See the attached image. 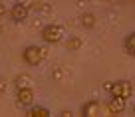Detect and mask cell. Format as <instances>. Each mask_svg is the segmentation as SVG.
Masks as SVG:
<instances>
[{"label":"cell","mask_w":135,"mask_h":117,"mask_svg":"<svg viewBox=\"0 0 135 117\" xmlns=\"http://www.w3.org/2000/svg\"><path fill=\"white\" fill-rule=\"evenodd\" d=\"M26 115H30V117H50L52 113H50V109H48V107H42V105H34L32 103Z\"/></svg>","instance_id":"11"},{"label":"cell","mask_w":135,"mask_h":117,"mask_svg":"<svg viewBox=\"0 0 135 117\" xmlns=\"http://www.w3.org/2000/svg\"><path fill=\"white\" fill-rule=\"evenodd\" d=\"M80 111H81V115H85V117H97V115H101V111H103V105H101L97 99H89L88 103L81 105Z\"/></svg>","instance_id":"7"},{"label":"cell","mask_w":135,"mask_h":117,"mask_svg":"<svg viewBox=\"0 0 135 117\" xmlns=\"http://www.w3.org/2000/svg\"><path fill=\"white\" fill-rule=\"evenodd\" d=\"M66 48L68 52H78L84 48V38L81 36H70L68 38V42H66Z\"/></svg>","instance_id":"10"},{"label":"cell","mask_w":135,"mask_h":117,"mask_svg":"<svg viewBox=\"0 0 135 117\" xmlns=\"http://www.w3.org/2000/svg\"><path fill=\"white\" fill-rule=\"evenodd\" d=\"M30 16V8L26 4H22V2H16V4L10 8V18H12L14 22H26Z\"/></svg>","instance_id":"6"},{"label":"cell","mask_w":135,"mask_h":117,"mask_svg":"<svg viewBox=\"0 0 135 117\" xmlns=\"http://www.w3.org/2000/svg\"><path fill=\"white\" fill-rule=\"evenodd\" d=\"M111 85H113V81H105V84H103V89H105L107 93H109V89H111Z\"/></svg>","instance_id":"16"},{"label":"cell","mask_w":135,"mask_h":117,"mask_svg":"<svg viewBox=\"0 0 135 117\" xmlns=\"http://www.w3.org/2000/svg\"><path fill=\"white\" fill-rule=\"evenodd\" d=\"M52 80H56V81H62L64 80V70L60 66H54L52 67Z\"/></svg>","instance_id":"13"},{"label":"cell","mask_w":135,"mask_h":117,"mask_svg":"<svg viewBox=\"0 0 135 117\" xmlns=\"http://www.w3.org/2000/svg\"><path fill=\"white\" fill-rule=\"evenodd\" d=\"M4 14H6V6H4V4H2V2H0V18L4 16Z\"/></svg>","instance_id":"17"},{"label":"cell","mask_w":135,"mask_h":117,"mask_svg":"<svg viewBox=\"0 0 135 117\" xmlns=\"http://www.w3.org/2000/svg\"><path fill=\"white\" fill-rule=\"evenodd\" d=\"M131 111H133V115H135V103H133V107H131Z\"/></svg>","instance_id":"18"},{"label":"cell","mask_w":135,"mask_h":117,"mask_svg":"<svg viewBox=\"0 0 135 117\" xmlns=\"http://www.w3.org/2000/svg\"><path fill=\"white\" fill-rule=\"evenodd\" d=\"M123 48H125V52L131 56V58H135V32L127 34L125 40H123Z\"/></svg>","instance_id":"12"},{"label":"cell","mask_w":135,"mask_h":117,"mask_svg":"<svg viewBox=\"0 0 135 117\" xmlns=\"http://www.w3.org/2000/svg\"><path fill=\"white\" fill-rule=\"evenodd\" d=\"M131 93H133V85L127 80L113 81V85H111V89H109V95H121V97H127V99L131 97Z\"/></svg>","instance_id":"3"},{"label":"cell","mask_w":135,"mask_h":117,"mask_svg":"<svg viewBox=\"0 0 135 117\" xmlns=\"http://www.w3.org/2000/svg\"><path fill=\"white\" fill-rule=\"evenodd\" d=\"M105 109L111 113V115H119L127 109V97H121V95H111V99L107 101Z\"/></svg>","instance_id":"4"},{"label":"cell","mask_w":135,"mask_h":117,"mask_svg":"<svg viewBox=\"0 0 135 117\" xmlns=\"http://www.w3.org/2000/svg\"><path fill=\"white\" fill-rule=\"evenodd\" d=\"M80 24L84 26L85 30H91L93 26L97 24L95 14H93V12H81V14H80Z\"/></svg>","instance_id":"8"},{"label":"cell","mask_w":135,"mask_h":117,"mask_svg":"<svg viewBox=\"0 0 135 117\" xmlns=\"http://www.w3.org/2000/svg\"><path fill=\"white\" fill-rule=\"evenodd\" d=\"M40 38H42L46 44H60L66 38V30H64L62 24H56V22H52V24H46L42 28V32H40Z\"/></svg>","instance_id":"1"},{"label":"cell","mask_w":135,"mask_h":117,"mask_svg":"<svg viewBox=\"0 0 135 117\" xmlns=\"http://www.w3.org/2000/svg\"><path fill=\"white\" fill-rule=\"evenodd\" d=\"M34 99H36V95H34V89L32 87H20V89H16V103L20 105V107H30V105L34 103Z\"/></svg>","instance_id":"5"},{"label":"cell","mask_w":135,"mask_h":117,"mask_svg":"<svg viewBox=\"0 0 135 117\" xmlns=\"http://www.w3.org/2000/svg\"><path fill=\"white\" fill-rule=\"evenodd\" d=\"M34 84H36V81H34V77L30 74H20V75H16V80H14L16 89H20V87H32Z\"/></svg>","instance_id":"9"},{"label":"cell","mask_w":135,"mask_h":117,"mask_svg":"<svg viewBox=\"0 0 135 117\" xmlns=\"http://www.w3.org/2000/svg\"><path fill=\"white\" fill-rule=\"evenodd\" d=\"M6 87H8L6 80H2V77H0V93H4V91H6Z\"/></svg>","instance_id":"14"},{"label":"cell","mask_w":135,"mask_h":117,"mask_svg":"<svg viewBox=\"0 0 135 117\" xmlns=\"http://www.w3.org/2000/svg\"><path fill=\"white\" fill-rule=\"evenodd\" d=\"M60 115H62V117H72V115H74V113H72V111H70V109H64V111H62V113H60Z\"/></svg>","instance_id":"15"},{"label":"cell","mask_w":135,"mask_h":117,"mask_svg":"<svg viewBox=\"0 0 135 117\" xmlns=\"http://www.w3.org/2000/svg\"><path fill=\"white\" fill-rule=\"evenodd\" d=\"M46 48L44 46H36V44H32V46H28V48H24V52H22V60H24L28 66H32V67H36V66H40V64L46 60Z\"/></svg>","instance_id":"2"}]
</instances>
